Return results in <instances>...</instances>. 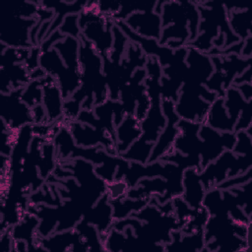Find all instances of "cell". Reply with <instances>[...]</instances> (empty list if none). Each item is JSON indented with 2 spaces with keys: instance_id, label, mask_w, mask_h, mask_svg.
<instances>
[{
  "instance_id": "1f68e13d",
  "label": "cell",
  "mask_w": 252,
  "mask_h": 252,
  "mask_svg": "<svg viewBox=\"0 0 252 252\" xmlns=\"http://www.w3.org/2000/svg\"><path fill=\"white\" fill-rule=\"evenodd\" d=\"M129 189V186L123 179L119 181L114 180L112 182L106 183V193L108 194L110 200L126 197Z\"/></svg>"
},
{
  "instance_id": "4dcf8cb0",
  "label": "cell",
  "mask_w": 252,
  "mask_h": 252,
  "mask_svg": "<svg viewBox=\"0 0 252 252\" xmlns=\"http://www.w3.org/2000/svg\"><path fill=\"white\" fill-rule=\"evenodd\" d=\"M58 31L65 36L70 35V36L79 38L81 35V31L79 28V14L68 15L64 19Z\"/></svg>"
},
{
  "instance_id": "277c9868",
  "label": "cell",
  "mask_w": 252,
  "mask_h": 252,
  "mask_svg": "<svg viewBox=\"0 0 252 252\" xmlns=\"http://www.w3.org/2000/svg\"><path fill=\"white\" fill-rule=\"evenodd\" d=\"M217 97V94L208 90L205 85L183 82L174 109L180 119L203 124L211 103Z\"/></svg>"
},
{
  "instance_id": "ac0fdd59",
  "label": "cell",
  "mask_w": 252,
  "mask_h": 252,
  "mask_svg": "<svg viewBox=\"0 0 252 252\" xmlns=\"http://www.w3.org/2000/svg\"><path fill=\"white\" fill-rule=\"evenodd\" d=\"M183 192L181 194L185 203L194 210L203 206L206 190L200 178V171L195 167L186 168L182 175Z\"/></svg>"
},
{
  "instance_id": "d6986e66",
  "label": "cell",
  "mask_w": 252,
  "mask_h": 252,
  "mask_svg": "<svg viewBox=\"0 0 252 252\" xmlns=\"http://www.w3.org/2000/svg\"><path fill=\"white\" fill-rule=\"evenodd\" d=\"M142 135L141 121L134 114H126L115 128V147L117 155L126 152Z\"/></svg>"
},
{
  "instance_id": "5b68a950",
  "label": "cell",
  "mask_w": 252,
  "mask_h": 252,
  "mask_svg": "<svg viewBox=\"0 0 252 252\" xmlns=\"http://www.w3.org/2000/svg\"><path fill=\"white\" fill-rule=\"evenodd\" d=\"M251 167L252 155H236L232 150H225L200 171V178L207 191L227 178L246 172Z\"/></svg>"
},
{
  "instance_id": "30bf717a",
  "label": "cell",
  "mask_w": 252,
  "mask_h": 252,
  "mask_svg": "<svg viewBox=\"0 0 252 252\" xmlns=\"http://www.w3.org/2000/svg\"><path fill=\"white\" fill-rule=\"evenodd\" d=\"M37 24L35 18L26 19L10 15L3 24L0 35L1 43L12 48H32L31 32Z\"/></svg>"
},
{
  "instance_id": "836d02e7",
  "label": "cell",
  "mask_w": 252,
  "mask_h": 252,
  "mask_svg": "<svg viewBox=\"0 0 252 252\" xmlns=\"http://www.w3.org/2000/svg\"><path fill=\"white\" fill-rule=\"evenodd\" d=\"M32 119L33 124H42V123H48L47 116L45 109L41 104H37L33 107H32Z\"/></svg>"
},
{
  "instance_id": "7a4b0ae2",
  "label": "cell",
  "mask_w": 252,
  "mask_h": 252,
  "mask_svg": "<svg viewBox=\"0 0 252 252\" xmlns=\"http://www.w3.org/2000/svg\"><path fill=\"white\" fill-rule=\"evenodd\" d=\"M200 14V24L198 28L197 37L188 43L200 51L209 52L213 48V40L222 32L225 40L223 47L224 49L240 41V39L231 32L228 19L227 11L224 4L219 2H196Z\"/></svg>"
},
{
  "instance_id": "f546056e",
  "label": "cell",
  "mask_w": 252,
  "mask_h": 252,
  "mask_svg": "<svg viewBox=\"0 0 252 252\" xmlns=\"http://www.w3.org/2000/svg\"><path fill=\"white\" fill-rule=\"evenodd\" d=\"M235 136L236 142L232 151L236 155H252V136L244 130L235 132Z\"/></svg>"
},
{
  "instance_id": "7c38bea8",
  "label": "cell",
  "mask_w": 252,
  "mask_h": 252,
  "mask_svg": "<svg viewBox=\"0 0 252 252\" xmlns=\"http://www.w3.org/2000/svg\"><path fill=\"white\" fill-rule=\"evenodd\" d=\"M201 124L197 122H192L184 119H180L177 123V128L179 133L173 143V150L179 152L181 155L188 157L193 161H195L201 171V144L198 132Z\"/></svg>"
},
{
  "instance_id": "9c48e42d",
  "label": "cell",
  "mask_w": 252,
  "mask_h": 252,
  "mask_svg": "<svg viewBox=\"0 0 252 252\" xmlns=\"http://www.w3.org/2000/svg\"><path fill=\"white\" fill-rule=\"evenodd\" d=\"M66 125L74 139L76 146L81 148H93L102 146L111 156H118L115 142L107 135L106 131L100 128L81 123L77 120L66 122Z\"/></svg>"
},
{
  "instance_id": "d6a6232c",
  "label": "cell",
  "mask_w": 252,
  "mask_h": 252,
  "mask_svg": "<svg viewBox=\"0 0 252 252\" xmlns=\"http://www.w3.org/2000/svg\"><path fill=\"white\" fill-rule=\"evenodd\" d=\"M252 167L249 168L246 172L238 174L234 177H230L227 178L226 180H224L223 182H221L220 184H219L217 186V188L220 189V190H224V189H230V188H234V187H239L240 185H243L244 183L248 182L251 180L252 178Z\"/></svg>"
},
{
  "instance_id": "8fae6325",
  "label": "cell",
  "mask_w": 252,
  "mask_h": 252,
  "mask_svg": "<svg viewBox=\"0 0 252 252\" xmlns=\"http://www.w3.org/2000/svg\"><path fill=\"white\" fill-rule=\"evenodd\" d=\"M161 107L166 118V124L154 145L149 162L158 160L164 154H166L172 148L179 133L177 123L180 120V117L174 109V102L169 99H162Z\"/></svg>"
},
{
  "instance_id": "484cf974",
  "label": "cell",
  "mask_w": 252,
  "mask_h": 252,
  "mask_svg": "<svg viewBox=\"0 0 252 252\" xmlns=\"http://www.w3.org/2000/svg\"><path fill=\"white\" fill-rule=\"evenodd\" d=\"M154 145L155 143L147 142L142 138H139L130 146V148L126 152L119 155V157L129 161H136L147 164L149 162Z\"/></svg>"
},
{
  "instance_id": "d590c367",
  "label": "cell",
  "mask_w": 252,
  "mask_h": 252,
  "mask_svg": "<svg viewBox=\"0 0 252 252\" xmlns=\"http://www.w3.org/2000/svg\"><path fill=\"white\" fill-rule=\"evenodd\" d=\"M238 92L241 94V95L243 96V98L246 101H250L252 100V85L251 83H243L237 86H234Z\"/></svg>"
},
{
  "instance_id": "6da1fadb",
  "label": "cell",
  "mask_w": 252,
  "mask_h": 252,
  "mask_svg": "<svg viewBox=\"0 0 252 252\" xmlns=\"http://www.w3.org/2000/svg\"><path fill=\"white\" fill-rule=\"evenodd\" d=\"M79 40L81 86L68 98L81 104L82 109H93L94 105L108 99V91L103 75V59L91 42L81 35Z\"/></svg>"
},
{
  "instance_id": "ba28073f",
  "label": "cell",
  "mask_w": 252,
  "mask_h": 252,
  "mask_svg": "<svg viewBox=\"0 0 252 252\" xmlns=\"http://www.w3.org/2000/svg\"><path fill=\"white\" fill-rule=\"evenodd\" d=\"M23 89L1 94V120L10 129L20 130L33 124L32 108L22 100Z\"/></svg>"
},
{
  "instance_id": "cb8c5ba5",
  "label": "cell",
  "mask_w": 252,
  "mask_h": 252,
  "mask_svg": "<svg viewBox=\"0 0 252 252\" xmlns=\"http://www.w3.org/2000/svg\"><path fill=\"white\" fill-rule=\"evenodd\" d=\"M228 25L231 32L241 40L244 41L251 35V25L248 8L235 7L227 13Z\"/></svg>"
},
{
  "instance_id": "83f0119b",
  "label": "cell",
  "mask_w": 252,
  "mask_h": 252,
  "mask_svg": "<svg viewBox=\"0 0 252 252\" xmlns=\"http://www.w3.org/2000/svg\"><path fill=\"white\" fill-rule=\"evenodd\" d=\"M157 1L149 2H135V3H120V9L117 13L111 16L114 22L125 21L127 17L135 12L155 11Z\"/></svg>"
},
{
  "instance_id": "7402d4cb",
  "label": "cell",
  "mask_w": 252,
  "mask_h": 252,
  "mask_svg": "<svg viewBox=\"0 0 252 252\" xmlns=\"http://www.w3.org/2000/svg\"><path fill=\"white\" fill-rule=\"evenodd\" d=\"M172 240L164 245V251L171 250H194L203 251L205 248V240L203 230H198L193 233H182L180 229L171 232Z\"/></svg>"
},
{
  "instance_id": "8992f818",
  "label": "cell",
  "mask_w": 252,
  "mask_h": 252,
  "mask_svg": "<svg viewBox=\"0 0 252 252\" xmlns=\"http://www.w3.org/2000/svg\"><path fill=\"white\" fill-rule=\"evenodd\" d=\"M39 67L46 75L56 79L64 99L70 97L81 86V73L69 70L53 47L40 52Z\"/></svg>"
},
{
  "instance_id": "44dd1931",
  "label": "cell",
  "mask_w": 252,
  "mask_h": 252,
  "mask_svg": "<svg viewBox=\"0 0 252 252\" xmlns=\"http://www.w3.org/2000/svg\"><path fill=\"white\" fill-rule=\"evenodd\" d=\"M205 124L220 132H233L236 122L232 120L224 107L223 97H217L210 105Z\"/></svg>"
},
{
  "instance_id": "4316f807",
  "label": "cell",
  "mask_w": 252,
  "mask_h": 252,
  "mask_svg": "<svg viewBox=\"0 0 252 252\" xmlns=\"http://www.w3.org/2000/svg\"><path fill=\"white\" fill-rule=\"evenodd\" d=\"M112 34L113 42L107 58L112 62L120 63L126 53V49L130 40L126 36V34L120 30V28L115 24L112 27Z\"/></svg>"
},
{
  "instance_id": "9a60e30c",
  "label": "cell",
  "mask_w": 252,
  "mask_h": 252,
  "mask_svg": "<svg viewBox=\"0 0 252 252\" xmlns=\"http://www.w3.org/2000/svg\"><path fill=\"white\" fill-rule=\"evenodd\" d=\"M135 33L158 42L162 31L160 15L155 11L135 12L123 21Z\"/></svg>"
},
{
  "instance_id": "52a82bcc",
  "label": "cell",
  "mask_w": 252,
  "mask_h": 252,
  "mask_svg": "<svg viewBox=\"0 0 252 252\" xmlns=\"http://www.w3.org/2000/svg\"><path fill=\"white\" fill-rule=\"evenodd\" d=\"M198 135L202 140L200 152L201 170L219 158L223 151L232 150L236 142L235 133L220 132L205 123L201 124Z\"/></svg>"
},
{
  "instance_id": "ffe728a7",
  "label": "cell",
  "mask_w": 252,
  "mask_h": 252,
  "mask_svg": "<svg viewBox=\"0 0 252 252\" xmlns=\"http://www.w3.org/2000/svg\"><path fill=\"white\" fill-rule=\"evenodd\" d=\"M39 219L38 217L27 211L22 220L11 226V233L15 240H25L28 243L29 250H36L35 241L37 238V227L39 225Z\"/></svg>"
},
{
  "instance_id": "e0dca14e",
  "label": "cell",
  "mask_w": 252,
  "mask_h": 252,
  "mask_svg": "<svg viewBox=\"0 0 252 252\" xmlns=\"http://www.w3.org/2000/svg\"><path fill=\"white\" fill-rule=\"evenodd\" d=\"M146 78V69H137L129 82L120 90L119 101L121 102L126 114H134L138 99L147 93L144 83Z\"/></svg>"
},
{
  "instance_id": "8d00e7d4",
  "label": "cell",
  "mask_w": 252,
  "mask_h": 252,
  "mask_svg": "<svg viewBox=\"0 0 252 252\" xmlns=\"http://www.w3.org/2000/svg\"><path fill=\"white\" fill-rule=\"evenodd\" d=\"M251 53H252V35L248 36L243 41V46L241 49L240 56L243 58H249L251 57Z\"/></svg>"
},
{
  "instance_id": "f1b7e54d",
  "label": "cell",
  "mask_w": 252,
  "mask_h": 252,
  "mask_svg": "<svg viewBox=\"0 0 252 252\" xmlns=\"http://www.w3.org/2000/svg\"><path fill=\"white\" fill-rule=\"evenodd\" d=\"M22 100L31 108L42 103V83L41 79L32 80L22 91Z\"/></svg>"
},
{
  "instance_id": "4fadbf2b",
  "label": "cell",
  "mask_w": 252,
  "mask_h": 252,
  "mask_svg": "<svg viewBox=\"0 0 252 252\" xmlns=\"http://www.w3.org/2000/svg\"><path fill=\"white\" fill-rule=\"evenodd\" d=\"M185 62L188 68L183 82L205 85L215 70L210 55L189 45Z\"/></svg>"
},
{
  "instance_id": "e575fe53",
  "label": "cell",
  "mask_w": 252,
  "mask_h": 252,
  "mask_svg": "<svg viewBox=\"0 0 252 252\" xmlns=\"http://www.w3.org/2000/svg\"><path fill=\"white\" fill-rule=\"evenodd\" d=\"M251 77H252V66H249L242 74L236 76L234 80L232 81V86H237L243 83H251Z\"/></svg>"
},
{
  "instance_id": "603a6c76",
  "label": "cell",
  "mask_w": 252,
  "mask_h": 252,
  "mask_svg": "<svg viewBox=\"0 0 252 252\" xmlns=\"http://www.w3.org/2000/svg\"><path fill=\"white\" fill-rule=\"evenodd\" d=\"M53 48L61 56L65 66L77 73H81L80 62H79V49H80V40L79 38L66 35L64 39L57 41Z\"/></svg>"
},
{
  "instance_id": "2e32d148",
  "label": "cell",
  "mask_w": 252,
  "mask_h": 252,
  "mask_svg": "<svg viewBox=\"0 0 252 252\" xmlns=\"http://www.w3.org/2000/svg\"><path fill=\"white\" fill-rule=\"evenodd\" d=\"M82 220L96 227L99 237L103 243L114 221L112 217V207L106 192L98 199L95 205L87 214H85Z\"/></svg>"
},
{
  "instance_id": "5bb4252c",
  "label": "cell",
  "mask_w": 252,
  "mask_h": 252,
  "mask_svg": "<svg viewBox=\"0 0 252 252\" xmlns=\"http://www.w3.org/2000/svg\"><path fill=\"white\" fill-rule=\"evenodd\" d=\"M42 83V105L45 109L48 123H54L64 117V98L56 79L45 75Z\"/></svg>"
},
{
  "instance_id": "3957f363",
  "label": "cell",
  "mask_w": 252,
  "mask_h": 252,
  "mask_svg": "<svg viewBox=\"0 0 252 252\" xmlns=\"http://www.w3.org/2000/svg\"><path fill=\"white\" fill-rule=\"evenodd\" d=\"M113 25L114 21L111 16L99 11L97 1H88L79 14L81 36L93 44L102 59L108 56L112 46Z\"/></svg>"
},
{
  "instance_id": "d4e9b609",
  "label": "cell",
  "mask_w": 252,
  "mask_h": 252,
  "mask_svg": "<svg viewBox=\"0 0 252 252\" xmlns=\"http://www.w3.org/2000/svg\"><path fill=\"white\" fill-rule=\"evenodd\" d=\"M151 199V198H150ZM150 199L140 198L132 199L129 197H123L110 200L112 207V217L114 220H120L130 217L133 213H136L143 209L150 203Z\"/></svg>"
}]
</instances>
